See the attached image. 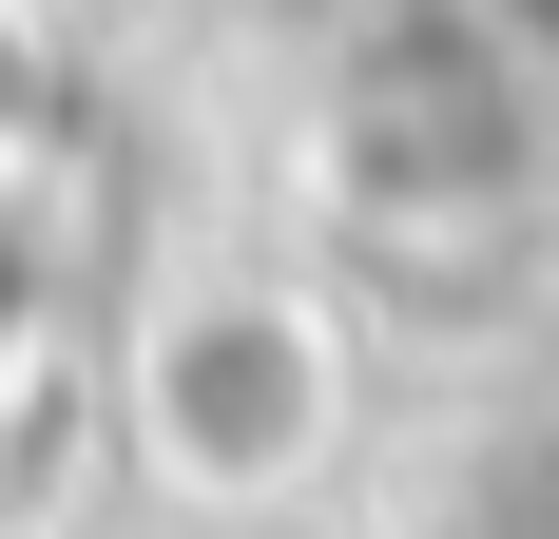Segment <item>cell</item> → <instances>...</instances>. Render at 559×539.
I'll use <instances>...</instances> for the list:
<instances>
[{
  "label": "cell",
  "instance_id": "obj_1",
  "mask_svg": "<svg viewBox=\"0 0 559 539\" xmlns=\"http://www.w3.org/2000/svg\"><path fill=\"white\" fill-rule=\"evenodd\" d=\"M116 385H135V443H155L174 501H289L347 443V327L309 309V289H271V270L174 289Z\"/></svg>",
  "mask_w": 559,
  "mask_h": 539
}]
</instances>
